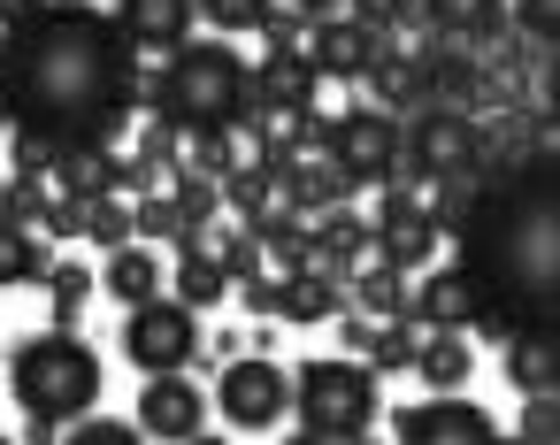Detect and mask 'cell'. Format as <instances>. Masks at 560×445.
<instances>
[{"mask_svg": "<svg viewBox=\"0 0 560 445\" xmlns=\"http://www.w3.org/2000/svg\"><path fill=\"white\" fill-rule=\"evenodd\" d=\"M55 192L70 200H93V192H116V147H62L55 154Z\"/></svg>", "mask_w": 560, "mask_h": 445, "instance_id": "cell-24", "label": "cell"}, {"mask_svg": "<svg viewBox=\"0 0 560 445\" xmlns=\"http://www.w3.org/2000/svg\"><path fill=\"white\" fill-rule=\"evenodd\" d=\"M39 238H78L85 231V200H70V192H47V208H39V223H32Z\"/></svg>", "mask_w": 560, "mask_h": 445, "instance_id": "cell-41", "label": "cell"}, {"mask_svg": "<svg viewBox=\"0 0 560 445\" xmlns=\"http://www.w3.org/2000/svg\"><path fill=\"white\" fill-rule=\"evenodd\" d=\"M460 277L476 292L468 323H491L499 338H552L560 315V192H552V147H529L522 162L491 169L468 215L453 223ZM460 323V330H468Z\"/></svg>", "mask_w": 560, "mask_h": 445, "instance_id": "cell-2", "label": "cell"}, {"mask_svg": "<svg viewBox=\"0 0 560 445\" xmlns=\"http://www.w3.org/2000/svg\"><path fill=\"white\" fill-rule=\"evenodd\" d=\"M78 238H93L101 254H108V246H124V238H139L131 200H124V192H93V200H85V231H78Z\"/></svg>", "mask_w": 560, "mask_h": 445, "instance_id": "cell-31", "label": "cell"}, {"mask_svg": "<svg viewBox=\"0 0 560 445\" xmlns=\"http://www.w3.org/2000/svg\"><path fill=\"white\" fill-rule=\"evenodd\" d=\"M32 9H39V0H0V24H24Z\"/></svg>", "mask_w": 560, "mask_h": 445, "instance_id": "cell-45", "label": "cell"}, {"mask_svg": "<svg viewBox=\"0 0 560 445\" xmlns=\"http://www.w3.org/2000/svg\"><path fill=\"white\" fill-rule=\"evenodd\" d=\"M415 9H422V32L460 39V47H476V55L514 32V24H506V0H415Z\"/></svg>", "mask_w": 560, "mask_h": 445, "instance_id": "cell-16", "label": "cell"}, {"mask_svg": "<svg viewBox=\"0 0 560 445\" xmlns=\"http://www.w3.org/2000/svg\"><path fill=\"white\" fill-rule=\"evenodd\" d=\"M246 78H254V62L231 39H177L170 62L139 85V101L154 116H170L177 131H238L246 124Z\"/></svg>", "mask_w": 560, "mask_h": 445, "instance_id": "cell-3", "label": "cell"}, {"mask_svg": "<svg viewBox=\"0 0 560 445\" xmlns=\"http://www.w3.org/2000/svg\"><path fill=\"white\" fill-rule=\"evenodd\" d=\"M246 231H254V246H261V277H284V269L307 261V223H300L292 208H269V215H254Z\"/></svg>", "mask_w": 560, "mask_h": 445, "instance_id": "cell-25", "label": "cell"}, {"mask_svg": "<svg viewBox=\"0 0 560 445\" xmlns=\"http://www.w3.org/2000/svg\"><path fill=\"white\" fill-rule=\"evenodd\" d=\"M215 261H223V277H231V284L261 277V246H254V231H246V223H238V231H223V238H215Z\"/></svg>", "mask_w": 560, "mask_h": 445, "instance_id": "cell-38", "label": "cell"}, {"mask_svg": "<svg viewBox=\"0 0 560 445\" xmlns=\"http://www.w3.org/2000/svg\"><path fill=\"white\" fill-rule=\"evenodd\" d=\"M407 315H415V323H430V330H438V323H453V330H460V323L476 315V292H468V277H460V269H430V277L407 292Z\"/></svg>", "mask_w": 560, "mask_h": 445, "instance_id": "cell-23", "label": "cell"}, {"mask_svg": "<svg viewBox=\"0 0 560 445\" xmlns=\"http://www.w3.org/2000/svg\"><path fill=\"white\" fill-rule=\"evenodd\" d=\"M292 9H307V16H330V9H346V0H292Z\"/></svg>", "mask_w": 560, "mask_h": 445, "instance_id": "cell-46", "label": "cell"}, {"mask_svg": "<svg viewBox=\"0 0 560 445\" xmlns=\"http://www.w3.org/2000/svg\"><path fill=\"white\" fill-rule=\"evenodd\" d=\"M47 300H55V330H78V315H85V300H93V269L55 261V269H47Z\"/></svg>", "mask_w": 560, "mask_h": 445, "instance_id": "cell-33", "label": "cell"}, {"mask_svg": "<svg viewBox=\"0 0 560 445\" xmlns=\"http://www.w3.org/2000/svg\"><path fill=\"white\" fill-rule=\"evenodd\" d=\"M170 277H177V300H185L192 315H200V307H223V300H231V277H223V261H215L208 231L177 238V261H170Z\"/></svg>", "mask_w": 560, "mask_h": 445, "instance_id": "cell-22", "label": "cell"}, {"mask_svg": "<svg viewBox=\"0 0 560 445\" xmlns=\"http://www.w3.org/2000/svg\"><path fill=\"white\" fill-rule=\"evenodd\" d=\"M361 85H369V101L376 108H392V116H415L422 101H430V85H422V70H415V55H399L392 39L369 55V70H361Z\"/></svg>", "mask_w": 560, "mask_h": 445, "instance_id": "cell-21", "label": "cell"}, {"mask_svg": "<svg viewBox=\"0 0 560 445\" xmlns=\"http://www.w3.org/2000/svg\"><path fill=\"white\" fill-rule=\"evenodd\" d=\"M522 399H529V407H522V437H537V445H545V437L560 430V422H552V391H522Z\"/></svg>", "mask_w": 560, "mask_h": 445, "instance_id": "cell-44", "label": "cell"}, {"mask_svg": "<svg viewBox=\"0 0 560 445\" xmlns=\"http://www.w3.org/2000/svg\"><path fill=\"white\" fill-rule=\"evenodd\" d=\"M346 16H361V24H369V32H384V39H399V32H415V24H422L415 0H346Z\"/></svg>", "mask_w": 560, "mask_h": 445, "instance_id": "cell-36", "label": "cell"}, {"mask_svg": "<svg viewBox=\"0 0 560 445\" xmlns=\"http://www.w3.org/2000/svg\"><path fill=\"white\" fill-rule=\"evenodd\" d=\"M47 269H55V254H47V238H39V231L0 223V292H16V284H47Z\"/></svg>", "mask_w": 560, "mask_h": 445, "instance_id": "cell-27", "label": "cell"}, {"mask_svg": "<svg viewBox=\"0 0 560 445\" xmlns=\"http://www.w3.org/2000/svg\"><path fill=\"white\" fill-rule=\"evenodd\" d=\"M376 223H369V254L392 261V269H422L438 254V223H430V200L415 185H376Z\"/></svg>", "mask_w": 560, "mask_h": 445, "instance_id": "cell-10", "label": "cell"}, {"mask_svg": "<svg viewBox=\"0 0 560 445\" xmlns=\"http://www.w3.org/2000/svg\"><path fill=\"white\" fill-rule=\"evenodd\" d=\"M215 407L231 430H277L292 414V368H277L269 353H231L223 361V384H215Z\"/></svg>", "mask_w": 560, "mask_h": 445, "instance_id": "cell-8", "label": "cell"}, {"mask_svg": "<svg viewBox=\"0 0 560 445\" xmlns=\"http://www.w3.org/2000/svg\"><path fill=\"white\" fill-rule=\"evenodd\" d=\"M346 284H353V307H361V315H376V323H384V315H407V269H392V261H361Z\"/></svg>", "mask_w": 560, "mask_h": 445, "instance_id": "cell-28", "label": "cell"}, {"mask_svg": "<svg viewBox=\"0 0 560 445\" xmlns=\"http://www.w3.org/2000/svg\"><path fill=\"white\" fill-rule=\"evenodd\" d=\"M131 223H139V238H147V246H177V238H192V223H185V208H177V192H170V185L139 192V200H131Z\"/></svg>", "mask_w": 560, "mask_h": 445, "instance_id": "cell-30", "label": "cell"}, {"mask_svg": "<svg viewBox=\"0 0 560 445\" xmlns=\"http://www.w3.org/2000/svg\"><path fill=\"white\" fill-rule=\"evenodd\" d=\"M101 284H108V292H116L124 307L154 300V292H162V261H154V246H139V238L108 246V269H101Z\"/></svg>", "mask_w": 560, "mask_h": 445, "instance_id": "cell-26", "label": "cell"}, {"mask_svg": "<svg viewBox=\"0 0 560 445\" xmlns=\"http://www.w3.org/2000/svg\"><path fill=\"white\" fill-rule=\"evenodd\" d=\"M392 430L415 437V445H453V437L476 445V437H499V414L476 407V399H460V391H438V399H422V407H399Z\"/></svg>", "mask_w": 560, "mask_h": 445, "instance_id": "cell-13", "label": "cell"}, {"mask_svg": "<svg viewBox=\"0 0 560 445\" xmlns=\"http://www.w3.org/2000/svg\"><path fill=\"white\" fill-rule=\"evenodd\" d=\"M139 437H170V445H185V437H200L208 430V391L185 376V368H154L147 376V391H139Z\"/></svg>", "mask_w": 560, "mask_h": 445, "instance_id": "cell-12", "label": "cell"}, {"mask_svg": "<svg viewBox=\"0 0 560 445\" xmlns=\"http://www.w3.org/2000/svg\"><path fill=\"white\" fill-rule=\"evenodd\" d=\"M269 9H277V0H192V16H208L223 39H231V32H261Z\"/></svg>", "mask_w": 560, "mask_h": 445, "instance_id": "cell-35", "label": "cell"}, {"mask_svg": "<svg viewBox=\"0 0 560 445\" xmlns=\"http://www.w3.org/2000/svg\"><path fill=\"white\" fill-rule=\"evenodd\" d=\"M376 414H384V391L361 353H315L292 368V422L307 445H353L376 430Z\"/></svg>", "mask_w": 560, "mask_h": 445, "instance_id": "cell-5", "label": "cell"}, {"mask_svg": "<svg viewBox=\"0 0 560 445\" xmlns=\"http://www.w3.org/2000/svg\"><path fill=\"white\" fill-rule=\"evenodd\" d=\"M269 315H284V323H330L338 307H346V284L330 277V269H315V261H300V269H284V277H269Z\"/></svg>", "mask_w": 560, "mask_h": 445, "instance_id": "cell-17", "label": "cell"}, {"mask_svg": "<svg viewBox=\"0 0 560 445\" xmlns=\"http://www.w3.org/2000/svg\"><path fill=\"white\" fill-rule=\"evenodd\" d=\"M116 24L139 55H170L177 39H192V0H116Z\"/></svg>", "mask_w": 560, "mask_h": 445, "instance_id": "cell-18", "label": "cell"}, {"mask_svg": "<svg viewBox=\"0 0 560 445\" xmlns=\"http://www.w3.org/2000/svg\"><path fill=\"white\" fill-rule=\"evenodd\" d=\"M415 70H422V85H430V101H453V108H476L483 101V55L476 47H460V39H422V55H415Z\"/></svg>", "mask_w": 560, "mask_h": 445, "instance_id": "cell-15", "label": "cell"}, {"mask_svg": "<svg viewBox=\"0 0 560 445\" xmlns=\"http://www.w3.org/2000/svg\"><path fill=\"white\" fill-rule=\"evenodd\" d=\"M170 192H177V208H185V223H192V231H208V223H215V208H223V185H215V177H200V169H170Z\"/></svg>", "mask_w": 560, "mask_h": 445, "instance_id": "cell-34", "label": "cell"}, {"mask_svg": "<svg viewBox=\"0 0 560 445\" xmlns=\"http://www.w3.org/2000/svg\"><path fill=\"white\" fill-rule=\"evenodd\" d=\"M307 261H315V269H330V277L346 284V277L369 261V223H361L346 200H338V208H323V215H315V231H307Z\"/></svg>", "mask_w": 560, "mask_h": 445, "instance_id": "cell-19", "label": "cell"}, {"mask_svg": "<svg viewBox=\"0 0 560 445\" xmlns=\"http://www.w3.org/2000/svg\"><path fill=\"white\" fill-rule=\"evenodd\" d=\"M415 338H422V323H415V315H384V323L369 330L361 361H369V368H407V361H415Z\"/></svg>", "mask_w": 560, "mask_h": 445, "instance_id": "cell-32", "label": "cell"}, {"mask_svg": "<svg viewBox=\"0 0 560 445\" xmlns=\"http://www.w3.org/2000/svg\"><path fill=\"white\" fill-rule=\"evenodd\" d=\"M307 62L323 70V78H361L369 70V55L384 47V32H369L361 16H346V9H330V16H307Z\"/></svg>", "mask_w": 560, "mask_h": 445, "instance_id": "cell-14", "label": "cell"}, {"mask_svg": "<svg viewBox=\"0 0 560 445\" xmlns=\"http://www.w3.org/2000/svg\"><path fill=\"white\" fill-rule=\"evenodd\" d=\"M476 108H453V101H422L415 116H399V162H392V185H430L460 162H476Z\"/></svg>", "mask_w": 560, "mask_h": 445, "instance_id": "cell-6", "label": "cell"}, {"mask_svg": "<svg viewBox=\"0 0 560 445\" xmlns=\"http://www.w3.org/2000/svg\"><path fill=\"white\" fill-rule=\"evenodd\" d=\"M506 384L514 391H560V346L552 338H506Z\"/></svg>", "mask_w": 560, "mask_h": 445, "instance_id": "cell-29", "label": "cell"}, {"mask_svg": "<svg viewBox=\"0 0 560 445\" xmlns=\"http://www.w3.org/2000/svg\"><path fill=\"white\" fill-rule=\"evenodd\" d=\"M261 39H269V47H300V39H307V9H269V16H261Z\"/></svg>", "mask_w": 560, "mask_h": 445, "instance_id": "cell-43", "label": "cell"}, {"mask_svg": "<svg viewBox=\"0 0 560 445\" xmlns=\"http://www.w3.org/2000/svg\"><path fill=\"white\" fill-rule=\"evenodd\" d=\"M9 124H16V116H9V93H0V131H9Z\"/></svg>", "mask_w": 560, "mask_h": 445, "instance_id": "cell-47", "label": "cell"}, {"mask_svg": "<svg viewBox=\"0 0 560 445\" xmlns=\"http://www.w3.org/2000/svg\"><path fill=\"white\" fill-rule=\"evenodd\" d=\"M330 162L338 177L361 192V185H392V162H399V116L392 108H346L330 116Z\"/></svg>", "mask_w": 560, "mask_h": 445, "instance_id": "cell-9", "label": "cell"}, {"mask_svg": "<svg viewBox=\"0 0 560 445\" xmlns=\"http://www.w3.org/2000/svg\"><path fill=\"white\" fill-rule=\"evenodd\" d=\"M124 353H131V368L139 376H154V368H192L200 361V315L185 307V300H139L131 315H124Z\"/></svg>", "mask_w": 560, "mask_h": 445, "instance_id": "cell-7", "label": "cell"}, {"mask_svg": "<svg viewBox=\"0 0 560 445\" xmlns=\"http://www.w3.org/2000/svg\"><path fill=\"white\" fill-rule=\"evenodd\" d=\"M39 208H47V177H0V223H39Z\"/></svg>", "mask_w": 560, "mask_h": 445, "instance_id": "cell-37", "label": "cell"}, {"mask_svg": "<svg viewBox=\"0 0 560 445\" xmlns=\"http://www.w3.org/2000/svg\"><path fill=\"white\" fill-rule=\"evenodd\" d=\"M9 391H16V407H24L32 437H39V445H55L70 414L101 407V353H93L78 330L24 338V346L9 353Z\"/></svg>", "mask_w": 560, "mask_h": 445, "instance_id": "cell-4", "label": "cell"}, {"mask_svg": "<svg viewBox=\"0 0 560 445\" xmlns=\"http://www.w3.org/2000/svg\"><path fill=\"white\" fill-rule=\"evenodd\" d=\"M315 85H323V70L307 62V47H269V62L246 78V124H277V116L315 108Z\"/></svg>", "mask_w": 560, "mask_h": 445, "instance_id": "cell-11", "label": "cell"}, {"mask_svg": "<svg viewBox=\"0 0 560 445\" xmlns=\"http://www.w3.org/2000/svg\"><path fill=\"white\" fill-rule=\"evenodd\" d=\"M9 154H16V177H55V139H39V131H9Z\"/></svg>", "mask_w": 560, "mask_h": 445, "instance_id": "cell-40", "label": "cell"}, {"mask_svg": "<svg viewBox=\"0 0 560 445\" xmlns=\"http://www.w3.org/2000/svg\"><path fill=\"white\" fill-rule=\"evenodd\" d=\"M514 32H522L529 47H552V32H560V0H514Z\"/></svg>", "mask_w": 560, "mask_h": 445, "instance_id": "cell-42", "label": "cell"}, {"mask_svg": "<svg viewBox=\"0 0 560 445\" xmlns=\"http://www.w3.org/2000/svg\"><path fill=\"white\" fill-rule=\"evenodd\" d=\"M177 147H185V131H177L170 116H147V124H139V154H147V162H154L162 177L177 169Z\"/></svg>", "mask_w": 560, "mask_h": 445, "instance_id": "cell-39", "label": "cell"}, {"mask_svg": "<svg viewBox=\"0 0 560 445\" xmlns=\"http://www.w3.org/2000/svg\"><path fill=\"white\" fill-rule=\"evenodd\" d=\"M430 391H460L468 384V368H476V338L468 330H453V323H422V338H415V361H407Z\"/></svg>", "mask_w": 560, "mask_h": 445, "instance_id": "cell-20", "label": "cell"}, {"mask_svg": "<svg viewBox=\"0 0 560 445\" xmlns=\"http://www.w3.org/2000/svg\"><path fill=\"white\" fill-rule=\"evenodd\" d=\"M147 55L93 0H39L24 24H0V93L9 131H39L55 147H116L139 116Z\"/></svg>", "mask_w": 560, "mask_h": 445, "instance_id": "cell-1", "label": "cell"}]
</instances>
